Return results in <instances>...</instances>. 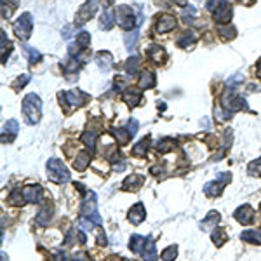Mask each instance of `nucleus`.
<instances>
[{"label":"nucleus","instance_id":"nucleus-11","mask_svg":"<svg viewBox=\"0 0 261 261\" xmlns=\"http://www.w3.org/2000/svg\"><path fill=\"white\" fill-rule=\"evenodd\" d=\"M141 98H143V92H141V89H136V87H127L122 92V100H124V103H127L129 107H138Z\"/></svg>","mask_w":261,"mask_h":261},{"label":"nucleus","instance_id":"nucleus-41","mask_svg":"<svg viewBox=\"0 0 261 261\" xmlns=\"http://www.w3.org/2000/svg\"><path fill=\"white\" fill-rule=\"evenodd\" d=\"M247 173H249L251 176H261V157L251 162L249 166H247Z\"/></svg>","mask_w":261,"mask_h":261},{"label":"nucleus","instance_id":"nucleus-47","mask_svg":"<svg viewBox=\"0 0 261 261\" xmlns=\"http://www.w3.org/2000/svg\"><path fill=\"white\" fill-rule=\"evenodd\" d=\"M52 261H72V258H68V254L65 253H56L52 256Z\"/></svg>","mask_w":261,"mask_h":261},{"label":"nucleus","instance_id":"nucleus-34","mask_svg":"<svg viewBox=\"0 0 261 261\" xmlns=\"http://www.w3.org/2000/svg\"><path fill=\"white\" fill-rule=\"evenodd\" d=\"M174 145H176V141H174L173 138H166V140L158 141L157 150L160 151V153H167V151L174 150Z\"/></svg>","mask_w":261,"mask_h":261},{"label":"nucleus","instance_id":"nucleus-39","mask_svg":"<svg viewBox=\"0 0 261 261\" xmlns=\"http://www.w3.org/2000/svg\"><path fill=\"white\" fill-rule=\"evenodd\" d=\"M136 40H138V32H131L129 35H125V47H127L129 52H133L136 49Z\"/></svg>","mask_w":261,"mask_h":261},{"label":"nucleus","instance_id":"nucleus-23","mask_svg":"<svg viewBox=\"0 0 261 261\" xmlns=\"http://www.w3.org/2000/svg\"><path fill=\"white\" fill-rule=\"evenodd\" d=\"M147 239H148V237L133 235V237H131V240H129V249L133 251L134 254H141V251H143L145 244H147Z\"/></svg>","mask_w":261,"mask_h":261},{"label":"nucleus","instance_id":"nucleus-13","mask_svg":"<svg viewBox=\"0 0 261 261\" xmlns=\"http://www.w3.org/2000/svg\"><path fill=\"white\" fill-rule=\"evenodd\" d=\"M233 216H235V220L239 221L240 224H251L254 220V209L251 206H240L239 209L233 213Z\"/></svg>","mask_w":261,"mask_h":261},{"label":"nucleus","instance_id":"nucleus-4","mask_svg":"<svg viewBox=\"0 0 261 261\" xmlns=\"http://www.w3.org/2000/svg\"><path fill=\"white\" fill-rule=\"evenodd\" d=\"M47 178L56 185H63L70 181L68 167L59 158H49L47 160Z\"/></svg>","mask_w":261,"mask_h":261},{"label":"nucleus","instance_id":"nucleus-45","mask_svg":"<svg viewBox=\"0 0 261 261\" xmlns=\"http://www.w3.org/2000/svg\"><path fill=\"white\" fill-rule=\"evenodd\" d=\"M138 120L136 118H131V120H129V124H127V131H129V134H131V136H136V133H138Z\"/></svg>","mask_w":261,"mask_h":261},{"label":"nucleus","instance_id":"nucleus-38","mask_svg":"<svg viewBox=\"0 0 261 261\" xmlns=\"http://www.w3.org/2000/svg\"><path fill=\"white\" fill-rule=\"evenodd\" d=\"M0 38H2V63H7V56H9V52H11V42L5 38V32L2 30L0 32Z\"/></svg>","mask_w":261,"mask_h":261},{"label":"nucleus","instance_id":"nucleus-28","mask_svg":"<svg viewBox=\"0 0 261 261\" xmlns=\"http://www.w3.org/2000/svg\"><path fill=\"white\" fill-rule=\"evenodd\" d=\"M240 239L249 244H261V232L260 230H246L240 233Z\"/></svg>","mask_w":261,"mask_h":261},{"label":"nucleus","instance_id":"nucleus-21","mask_svg":"<svg viewBox=\"0 0 261 261\" xmlns=\"http://www.w3.org/2000/svg\"><path fill=\"white\" fill-rule=\"evenodd\" d=\"M96 140H98V131H94V129H87V131L82 134V143H84L91 151L96 150Z\"/></svg>","mask_w":261,"mask_h":261},{"label":"nucleus","instance_id":"nucleus-22","mask_svg":"<svg viewBox=\"0 0 261 261\" xmlns=\"http://www.w3.org/2000/svg\"><path fill=\"white\" fill-rule=\"evenodd\" d=\"M197 42V35H195V32H191V30H188V32H185L183 35H181L180 38H178V45L183 49H190L191 45Z\"/></svg>","mask_w":261,"mask_h":261},{"label":"nucleus","instance_id":"nucleus-48","mask_svg":"<svg viewBox=\"0 0 261 261\" xmlns=\"http://www.w3.org/2000/svg\"><path fill=\"white\" fill-rule=\"evenodd\" d=\"M72 261H92V260L87 254H75V256L72 258Z\"/></svg>","mask_w":261,"mask_h":261},{"label":"nucleus","instance_id":"nucleus-27","mask_svg":"<svg viewBox=\"0 0 261 261\" xmlns=\"http://www.w3.org/2000/svg\"><path fill=\"white\" fill-rule=\"evenodd\" d=\"M157 80H155V75L151 72H143L140 75V89H151L155 87Z\"/></svg>","mask_w":261,"mask_h":261},{"label":"nucleus","instance_id":"nucleus-7","mask_svg":"<svg viewBox=\"0 0 261 261\" xmlns=\"http://www.w3.org/2000/svg\"><path fill=\"white\" fill-rule=\"evenodd\" d=\"M230 181H232V174L230 173H220L218 180L209 181V183L204 186V193H206L207 197H220L224 190V185H228Z\"/></svg>","mask_w":261,"mask_h":261},{"label":"nucleus","instance_id":"nucleus-9","mask_svg":"<svg viewBox=\"0 0 261 261\" xmlns=\"http://www.w3.org/2000/svg\"><path fill=\"white\" fill-rule=\"evenodd\" d=\"M59 100L61 105H68V107H82L85 101L89 100V96L82 91H67V92H59Z\"/></svg>","mask_w":261,"mask_h":261},{"label":"nucleus","instance_id":"nucleus-33","mask_svg":"<svg viewBox=\"0 0 261 261\" xmlns=\"http://www.w3.org/2000/svg\"><path fill=\"white\" fill-rule=\"evenodd\" d=\"M23 51H25V54L28 56L30 63H38L42 59V54L35 47H32V45H25V47H23Z\"/></svg>","mask_w":261,"mask_h":261},{"label":"nucleus","instance_id":"nucleus-44","mask_svg":"<svg viewBox=\"0 0 261 261\" xmlns=\"http://www.w3.org/2000/svg\"><path fill=\"white\" fill-rule=\"evenodd\" d=\"M28 82H30V75L25 74V75H21V77L16 78V82L12 84V87H14V89H21V87H25Z\"/></svg>","mask_w":261,"mask_h":261},{"label":"nucleus","instance_id":"nucleus-10","mask_svg":"<svg viewBox=\"0 0 261 261\" xmlns=\"http://www.w3.org/2000/svg\"><path fill=\"white\" fill-rule=\"evenodd\" d=\"M23 195H25V200L30 204H37L42 200V195H44V190H42L40 185H28V186L23 188Z\"/></svg>","mask_w":261,"mask_h":261},{"label":"nucleus","instance_id":"nucleus-50","mask_svg":"<svg viewBox=\"0 0 261 261\" xmlns=\"http://www.w3.org/2000/svg\"><path fill=\"white\" fill-rule=\"evenodd\" d=\"M2 261H9L7 260V254H5V253H2Z\"/></svg>","mask_w":261,"mask_h":261},{"label":"nucleus","instance_id":"nucleus-15","mask_svg":"<svg viewBox=\"0 0 261 261\" xmlns=\"http://www.w3.org/2000/svg\"><path fill=\"white\" fill-rule=\"evenodd\" d=\"M174 28H176V19L173 16H160L157 25H155V32L157 34H167V32H171Z\"/></svg>","mask_w":261,"mask_h":261},{"label":"nucleus","instance_id":"nucleus-24","mask_svg":"<svg viewBox=\"0 0 261 261\" xmlns=\"http://www.w3.org/2000/svg\"><path fill=\"white\" fill-rule=\"evenodd\" d=\"M51 218H52V206L45 204V206L40 209V213L37 214V224H40V226H47Z\"/></svg>","mask_w":261,"mask_h":261},{"label":"nucleus","instance_id":"nucleus-51","mask_svg":"<svg viewBox=\"0 0 261 261\" xmlns=\"http://www.w3.org/2000/svg\"><path fill=\"white\" fill-rule=\"evenodd\" d=\"M118 261H127V260H118Z\"/></svg>","mask_w":261,"mask_h":261},{"label":"nucleus","instance_id":"nucleus-42","mask_svg":"<svg viewBox=\"0 0 261 261\" xmlns=\"http://www.w3.org/2000/svg\"><path fill=\"white\" fill-rule=\"evenodd\" d=\"M218 32L221 34V37L223 38H235V35H237V32H235V28L233 26H218Z\"/></svg>","mask_w":261,"mask_h":261},{"label":"nucleus","instance_id":"nucleus-17","mask_svg":"<svg viewBox=\"0 0 261 261\" xmlns=\"http://www.w3.org/2000/svg\"><path fill=\"white\" fill-rule=\"evenodd\" d=\"M145 183V178L141 176V174H131V176H127L124 180V183H122V188L127 191H136L140 190L141 186H143Z\"/></svg>","mask_w":261,"mask_h":261},{"label":"nucleus","instance_id":"nucleus-37","mask_svg":"<svg viewBox=\"0 0 261 261\" xmlns=\"http://www.w3.org/2000/svg\"><path fill=\"white\" fill-rule=\"evenodd\" d=\"M75 44H77L82 51H85V49L89 47V44H91V34H87V32H80V34L77 35Z\"/></svg>","mask_w":261,"mask_h":261},{"label":"nucleus","instance_id":"nucleus-20","mask_svg":"<svg viewBox=\"0 0 261 261\" xmlns=\"http://www.w3.org/2000/svg\"><path fill=\"white\" fill-rule=\"evenodd\" d=\"M220 220H221L220 213H218V211H211V213L202 220L200 228H202L204 232H207V230H211V228H216V224L220 223Z\"/></svg>","mask_w":261,"mask_h":261},{"label":"nucleus","instance_id":"nucleus-32","mask_svg":"<svg viewBox=\"0 0 261 261\" xmlns=\"http://www.w3.org/2000/svg\"><path fill=\"white\" fill-rule=\"evenodd\" d=\"M18 131H19V125H18V122H16V120H7V122H5V125H4V134L9 133V141L14 140L16 134H18Z\"/></svg>","mask_w":261,"mask_h":261},{"label":"nucleus","instance_id":"nucleus-8","mask_svg":"<svg viewBox=\"0 0 261 261\" xmlns=\"http://www.w3.org/2000/svg\"><path fill=\"white\" fill-rule=\"evenodd\" d=\"M98 11V0H87L75 16V26H84Z\"/></svg>","mask_w":261,"mask_h":261},{"label":"nucleus","instance_id":"nucleus-26","mask_svg":"<svg viewBox=\"0 0 261 261\" xmlns=\"http://www.w3.org/2000/svg\"><path fill=\"white\" fill-rule=\"evenodd\" d=\"M140 65H141L140 56H133V58H129L127 61H125V65H124L125 74H127V75H136L138 70H140Z\"/></svg>","mask_w":261,"mask_h":261},{"label":"nucleus","instance_id":"nucleus-25","mask_svg":"<svg viewBox=\"0 0 261 261\" xmlns=\"http://www.w3.org/2000/svg\"><path fill=\"white\" fill-rule=\"evenodd\" d=\"M89 164H91V155H89L87 151H82V153H78L77 158L74 160V167L77 171H80V173L87 169Z\"/></svg>","mask_w":261,"mask_h":261},{"label":"nucleus","instance_id":"nucleus-49","mask_svg":"<svg viewBox=\"0 0 261 261\" xmlns=\"http://www.w3.org/2000/svg\"><path fill=\"white\" fill-rule=\"evenodd\" d=\"M256 74H258V77L261 78V59L258 61V67H256Z\"/></svg>","mask_w":261,"mask_h":261},{"label":"nucleus","instance_id":"nucleus-16","mask_svg":"<svg viewBox=\"0 0 261 261\" xmlns=\"http://www.w3.org/2000/svg\"><path fill=\"white\" fill-rule=\"evenodd\" d=\"M96 65L101 72H110V68L113 67V56L108 51H100L96 54Z\"/></svg>","mask_w":261,"mask_h":261},{"label":"nucleus","instance_id":"nucleus-43","mask_svg":"<svg viewBox=\"0 0 261 261\" xmlns=\"http://www.w3.org/2000/svg\"><path fill=\"white\" fill-rule=\"evenodd\" d=\"M181 16H183V21H185V23H191V21H193L195 16H197V9L191 7V5H188L186 9H183Z\"/></svg>","mask_w":261,"mask_h":261},{"label":"nucleus","instance_id":"nucleus-6","mask_svg":"<svg viewBox=\"0 0 261 261\" xmlns=\"http://www.w3.org/2000/svg\"><path fill=\"white\" fill-rule=\"evenodd\" d=\"M12 30H14L16 37L19 40H28L30 35H32V30H34V18L30 12H23L14 23H12Z\"/></svg>","mask_w":261,"mask_h":261},{"label":"nucleus","instance_id":"nucleus-1","mask_svg":"<svg viewBox=\"0 0 261 261\" xmlns=\"http://www.w3.org/2000/svg\"><path fill=\"white\" fill-rule=\"evenodd\" d=\"M23 115H25L26 122L32 125L38 124L42 117V101L35 92H30L23 100Z\"/></svg>","mask_w":261,"mask_h":261},{"label":"nucleus","instance_id":"nucleus-36","mask_svg":"<svg viewBox=\"0 0 261 261\" xmlns=\"http://www.w3.org/2000/svg\"><path fill=\"white\" fill-rule=\"evenodd\" d=\"M112 133H113V136L117 138L118 143H120V145H127V143H129V140L133 138V136H131V134H129L127 129H113Z\"/></svg>","mask_w":261,"mask_h":261},{"label":"nucleus","instance_id":"nucleus-29","mask_svg":"<svg viewBox=\"0 0 261 261\" xmlns=\"http://www.w3.org/2000/svg\"><path fill=\"white\" fill-rule=\"evenodd\" d=\"M148 147H150V138H143V140L140 141L138 145H134L133 148V155L134 157H147V151H148Z\"/></svg>","mask_w":261,"mask_h":261},{"label":"nucleus","instance_id":"nucleus-3","mask_svg":"<svg viewBox=\"0 0 261 261\" xmlns=\"http://www.w3.org/2000/svg\"><path fill=\"white\" fill-rule=\"evenodd\" d=\"M115 21L118 23L122 30H134L138 25H141V19L136 18L134 7L131 5H117L115 9Z\"/></svg>","mask_w":261,"mask_h":261},{"label":"nucleus","instance_id":"nucleus-40","mask_svg":"<svg viewBox=\"0 0 261 261\" xmlns=\"http://www.w3.org/2000/svg\"><path fill=\"white\" fill-rule=\"evenodd\" d=\"M178 256V247L176 246H169L162 251V260L164 261H174Z\"/></svg>","mask_w":261,"mask_h":261},{"label":"nucleus","instance_id":"nucleus-46","mask_svg":"<svg viewBox=\"0 0 261 261\" xmlns=\"http://www.w3.org/2000/svg\"><path fill=\"white\" fill-rule=\"evenodd\" d=\"M223 2H224V0H207V9L214 12L221 4H223Z\"/></svg>","mask_w":261,"mask_h":261},{"label":"nucleus","instance_id":"nucleus-31","mask_svg":"<svg viewBox=\"0 0 261 261\" xmlns=\"http://www.w3.org/2000/svg\"><path fill=\"white\" fill-rule=\"evenodd\" d=\"M211 239H213V242L216 244L218 247H221L224 242H226L228 235H226V230L224 228H216L213 232V235H211Z\"/></svg>","mask_w":261,"mask_h":261},{"label":"nucleus","instance_id":"nucleus-12","mask_svg":"<svg viewBox=\"0 0 261 261\" xmlns=\"http://www.w3.org/2000/svg\"><path fill=\"white\" fill-rule=\"evenodd\" d=\"M145 218H147V211H145V206L141 202L134 204L131 209H129V214H127V220L131 221L133 224H140L145 221Z\"/></svg>","mask_w":261,"mask_h":261},{"label":"nucleus","instance_id":"nucleus-30","mask_svg":"<svg viewBox=\"0 0 261 261\" xmlns=\"http://www.w3.org/2000/svg\"><path fill=\"white\" fill-rule=\"evenodd\" d=\"M115 14H113V11L112 9H107V11L101 14V21H100V25H101V28L103 30H112V26L115 25Z\"/></svg>","mask_w":261,"mask_h":261},{"label":"nucleus","instance_id":"nucleus-19","mask_svg":"<svg viewBox=\"0 0 261 261\" xmlns=\"http://www.w3.org/2000/svg\"><path fill=\"white\" fill-rule=\"evenodd\" d=\"M148 58L153 63H157V65H164L167 59V52L164 51L160 45H151V47L148 49Z\"/></svg>","mask_w":261,"mask_h":261},{"label":"nucleus","instance_id":"nucleus-14","mask_svg":"<svg viewBox=\"0 0 261 261\" xmlns=\"http://www.w3.org/2000/svg\"><path fill=\"white\" fill-rule=\"evenodd\" d=\"M230 19H232V7H230L228 2L224 0L223 4L214 11V21H216L218 25H223V23H230Z\"/></svg>","mask_w":261,"mask_h":261},{"label":"nucleus","instance_id":"nucleus-5","mask_svg":"<svg viewBox=\"0 0 261 261\" xmlns=\"http://www.w3.org/2000/svg\"><path fill=\"white\" fill-rule=\"evenodd\" d=\"M80 214H82V216H85V218H89V220H92L96 224L103 223L101 216L98 214V200H96L94 191H91V190L85 191V199H84V202H82Z\"/></svg>","mask_w":261,"mask_h":261},{"label":"nucleus","instance_id":"nucleus-35","mask_svg":"<svg viewBox=\"0 0 261 261\" xmlns=\"http://www.w3.org/2000/svg\"><path fill=\"white\" fill-rule=\"evenodd\" d=\"M9 202L14 204V206H23V204L26 202V200H25V195H23V190H21V188H16V190L12 191L11 195H9Z\"/></svg>","mask_w":261,"mask_h":261},{"label":"nucleus","instance_id":"nucleus-2","mask_svg":"<svg viewBox=\"0 0 261 261\" xmlns=\"http://www.w3.org/2000/svg\"><path fill=\"white\" fill-rule=\"evenodd\" d=\"M221 107H223V113L226 115V118H228L232 113H235V112L246 110L247 105H246V100H244L242 96L235 94V89L230 85V87H228L226 91H224V94H223Z\"/></svg>","mask_w":261,"mask_h":261},{"label":"nucleus","instance_id":"nucleus-18","mask_svg":"<svg viewBox=\"0 0 261 261\" xmlns=\"http://www.w3.org/2000/svg\"><path fill=\"white\" fill-rule=\"evenodd\" d=\"M141 256H143L145 261H157V249H155V240L153 237H148L147 244H145L143 251H141Z\"/></svg>","mask_w":261,"mask_h":261}]
</instances>
